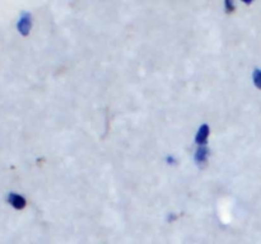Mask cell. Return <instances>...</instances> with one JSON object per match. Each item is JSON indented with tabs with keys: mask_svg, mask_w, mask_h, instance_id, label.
<instances>
[{
	"mask_svg": "<svg viewBox=\"0 0 261 244\" xmlns=\"http://www.w3.org/2000/svg\"><path fill=\"white\" fill-rule=\"evenodd\" d=\"M32 15H31V13H22V15L19 17V19H18V23H17V29L18 32L20 33V35L23 36V37H27L28 35L31 33V30H32Z\"/></svg>",
	"mask_w": 261,
	"mask_h": 244,
	"instance_id": "3",
	"label": "cell"
},
{
	"mask_svg": "<svg viewBox=\"0 0 261 244\" xmlns=\"http://www.w3.org/2000/svg\"><path fill=\"white\" fill-rule=\"evenodd\" d=\"M212 129L211 125L204 122L200 126L198 127L195 132V137H194V141H195L196 146H206L209 144V137H211Z\"/></svg>",
	"mask_w": 261,
	"mask_h": 244,
	"instance_id": "2",
	"label": "cell"
},
{
	"mask_svg": "<svg viewBox=\"0 0 261 244\" xmlns=\"http://www.w3.org/2000/svg\"><path fill=\"white\" fill-rule=\"evenodd\" d=\"M166 160H167L168 165H172V167L177 165V159H176V157H173V155H168V157L166 158Z\"/></svg>",
	"mask_w": 261,
	"mask_h": 244,
	"instance_id": "7",
	"label": "cell"
},
{
	"mask_svg": "<svg viewBox=\"0 0 261 244\" xmlns=\"http://www.w3.org/2000/svg\"><path fill=\"white\" fill-rule=\"evenodd\" d=\"M212 150L209 145L206 146H196L195 151H194V163L199 169H205L211 160Z\"/></svg>",
	"mask_w": 261,
	"mask_h": 244,
	"instance_id": "1",
	"label": "cell"
},
{
	"mask_svg": "<svg viewBox=\"0 0 261 244\" xmlns=\"http://www.w3.org/2000/svg\"><path fill=\"white\" fill-rule=\"evenodd\" d=\"M252 83H254L255 88L261 90V69L255 68L252 71Z\"/></svg>",
	"mask_w": 261,
	"mask_h": 244,
	"instance_id": "5",
	"label": "cell"
},
{
	"mask_svg": "<svg viewBox=\"0 0 261 244\" xmlns=\"http://www.w3.org/2000/svg\"><path fill=\"white\" fill-rule=\"evenodd\" d=\"M223 7L226 13L231 14L236 10V0H223Z\"/></svg>",
	"mask_w": 261,
	"mask_h": 244,
	"instance_id": "6",
	"label": "cell"
},
{
	"mask_svg": "<svg viewBox=\"0 0 261 244\" xmlns=\"http://www.w3.org/2000/svg\"><path fill=\"white\" fill-rule=\"evenodd\" d=\"M241 2H242V3H245V4L250 5V4H251L252 2H254V0H241Z\"/></svg>",
	"mask_w": 261,
	"mask_h": 244,
	"instance_id": "8",
	"label": "cell"
},
{
	"mask_svg": "<svg viewBox=\"0 0 261 244\" xmlns=\"http://www.w3.org/2000/svg\"><path fill=\"white\" fill-rule=\"evenodd\" d=\"M7 201L15 210H23L27 206V200L23 195L18 192H9L7 196Z\"/></svg>",
	"mask_w": 261,
	"mask_h": 244,
	"instance_id": "4",
	"label": "cell"
}]
</instances>
